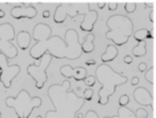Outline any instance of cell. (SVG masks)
Listing matches in <instances>:
<instances>
[{"label":"cell","mask_w":156,"mask_h":118,"mask_svg":"<svg viewBox=\"0 0 156 118\" xmlns=\"http://www.w3.org/2000/svg\"><path fill=\"white\" fill-rule=\"evenodd\" d=\"M106 5H108L109 11H115V10L118 9V2H112V1H110V2H107Z\"/></svg>","instance_id":"obj_27"},{"label":"cell","mask_w":156,"mask_h":118,"mask_svg":"<svg viewBox=\"0 0 156 118\" xmlns=\"http://www.w3.org/2000/svg\"><path fill=\"white\" fill-rule=\"evenodd\" d=\"M0 118H2V113L1 112H0Z\"/></svg>","instance_id":"obj_39"},{"label":"cell","mask_w":156,"mask_h":118,"mask_svg":"<svg viewBox=\"0 0 156 118\" xmlns=\"http://www.w3.org/2000/svg\"><path fill=\"white\" fill-rule=\"evenodd\" d=\"M52 58L50 56V54L45 53L37 63H32L27 66V72L34 80L35 87L37 89H42L47 82V68L49 67Z\"/></svg>","instance_id":"obj_6"},{"label":"cell","mask_w":156,"mask_h":118,"mask_svg":"<svg viewBox=\"0 0 156 118\" xmlns=\"http://www.w3.org/2000/svg\"><path fill=\"white\" fill-rule=\"evenodd\" d=\"M89 10V3H61L56 8L54 22L56 24H63L66 17L74 19L77 15L83 16V14L87 13Z\"/></svg>","instance_id":"obj_7"},{"label":"cell","mask_w":156,"mask_h":118,"mask_svg":"<svg viewBox=\"0 0 156 118\" xmlns=\"http://www.w3.org/2000/svg\"><path fill=\"white\" fill-rule=\"evenodd\" d=\"M137 9V3L136 2H126L124 5V10L126 11V13L132 14L136 11Z\"/></svg>","instance_id":"obj_23"},{"label":"cell","mask_w":156,"mask_h":118,"mask_svg":"<svg viewBox=\"0 0 156 118\" xmlns=\"http://www.w3.org/2000/svg\"><path fill=\"white\" fill-rule=\"evenodd\" d=\"M149 32H150V30H147V29H139V30H137V31H134L133 36H134V39H136L138 43H141V42L145 41V39L149 37Z\"/></svg>","instance_id":"obj_19"},{"label":"cell","mask_w":156,"mask_h":118,"mask_svg":"<svg viewBox=\"0 0 156 118\" xmlns=\"http://www.w3.org/2000/svg\"><path fill=\"white\" fill-rule=\"evenodd\" d=\"M147 41H143L141 43H138L136 46H134L132 49V54L135 58H142L147 54Z\"/></svg>","instance_id":"obj_18"},{"label":"cell","mask_w":156,"mask_h":118,"mask_svg":"<svg viewBox=\"0 0 156 118\" xmlns=\"http://www.w3.org/2000/svg\"><path fill=\"white\" fill-rule=\"evenodd\" d=\"M76 118H83V114L80 113V112H78V113L76 114Z\"/></svg>","instance_id":"obj_36"},{"label":"cell","mask_w":156,"mask_h":118,"mask_svg":"<svg viewBox=\"0 0 156 118\" xmlns=\"http://www.w3.org/2000/svg\"><path fill=\"white\" fill-rule=\"evenodd\" d=\"M83 82H85V84L88 86V87H92V86L95 85L96 80H95V77H94V76H87V77L83 79Z\"/></svg>","instance_id":"obj_24"},{"label":"cell","mask_w":156,"mask_h":118,"mask_svg":"<svg viewBox=\"0 0 156 118\" xmlns=\"http://www.w3.org/2000/svg\"><path fill=\"white\" fill-rule=\"evenodd\" d=\"M86 65L87 66H95L96 65V62H95V60H88L87 62H86Z\"/></svg>","instance_id":"obj_32"},{"label":"cell","mask_w":156,"mask_h":118,"mask_svg":"<svg viewBox=\"0 0 156 118\" xmlns=\"http://www.w3.org/2000/svg\"><path fill=\"white\" fill-rule=\"evenodd\" d=\"M47 96L55 110L47 111L45 118H76V114L83 109L86 101L71 89V82L64 80L61 84H52L48 87Z\"/></svg>","instance_id":"obj_2"},{"label":"cell","mask_w":156,"mask_h":118,"mask_svg":"<svg viewBox=\"0 0 156 118\" xmlns=\"http://www.w3.org/2000/svg\"><path fill=\"white\" fill-rule=\"evenodd\" d=\"M10 14L15 19H23V18L33 19L37 15V11L32 5L27 7L26 3H20V5H16V7L12 8Z\"/></svg>","instance_id":"obj_10"},{"label":"cell","mask_w":156,"mask_h":118,"mask_svg":"<svg viewBox=\"0 0 156 118\" xmlns=\"http://www.w3.org/2000/svg\"><path fill=\"white\" fill-rule=\"evenodd\" d=\"M154 1H152V2H143V5H145L144 8H151V9H154Z\"/></svg>","instance_id":"obj_33"},{"label":"cell","mask_w":156,"mask_h":118,"mask_svg":"<svg viewBox=\"0 0 156 118\" xmlns=\"http://www.w3.org/2000/svg\"><path fill=\"white\" fill-rule=\"evenodd\" d=\"M42 16H43V18H48L50 16V12L46 10V11L43 12V15H42Z\"/></svg>","instance_id":"obj_35"},{"label":"cell","mask_w":156,"mask_h":118,"mask_svg":"<svg viewBox=\"0 0 156 118\" xmlns=\"http://www.w3.org/2000/svg\"><path fill=\"white\" fill-rule=\"evenodd\" d=\"M154 70H155V68H154V66H151L149 69H147V70L144 71V79L147 81V83H150L151 85H153L154 84Z\"/></svg>","instance_id":"obj_20"},{"label":"cell","mask_w":156,"mask_h":118,"mask_svg":"<svg viewBox=\"0 0 156 118\" xmlns=\"http://www.w3.org/2000/svg\"><path fill=\"white\" fill-rule=\"evenodd\" d=\"M140 82V79H139L138 77H133L132 78V81H130V84H132L133 86H136L137 84Z\"/></svg>","instance_id":"obj_31"},{"label":"cell","mask_w":156,"mask_h":118,"mask_svg":"<svg viewBox=\"0 0 156 118\" xmlns=\"http://www.w3.org/2000/svg\"><path fill=\"white\" fill-rule=\"evenodd\" d=\"M5 105L15 111L17 118H29L33 110L42 105V99L37 96L31 97L29 92L22 89L16 97H8Z\"/></svg>","instance_id":"obj_5"},{"label":"cell","mask_w":156,"mask_h":118,"mask_svg":"<svg viewBox=\"0 0 156 118\" xmlns=\"http://www.w3.org/2000/svg\"><path fill=\"white\" fill-rule=\"evenodd\" d=\"M149 18H150V22H151L152 24L155 22V9H152L151 13H150V15H149Z\"/></svg>","instance_id":"obj_29"},{"label":"cell","mask_w":156,"mask_h":118,"mask_svg":"<svg viewBox=\"0 0 156 118\" xmlns=\"http://www.w3.org/2000/svg\"><path fill=\"white\" fill-rule=\"evenodd\" d=\"M60 73L66 79L73 78L76 82H80L87 77V69L85 67H72L71 65H63L60 68Z\"/></svg>","instance_id":"obj_11"},{"label":"cell","mask_w":156,"mask_h":118,"mask_svg":"<svg viewBox=\"0 0 156 118\" xmlns=\"http://www.w3.org/2000/svg\"><path fill=\"white\" fill-rule=\"evenodd\" d=\"M52 30L47 24L39 22L33 27L32 36L35 44L30 48L29 54L35 61H39L45 53H49L54 59L77 60L83 51L79 43V35L75 29H69L65 32L64 39L59 35H52Z\"/></svg>","instance_id":"obj_1"},{"label":"cell","mask_w":156,"mask_h":118,"mask_svg":"<svg viewBox=\"0 0 156 118\" xmlns=\"http://www.w3.org/2000/svg\"><path fill=\"white\" fill-rule=\"evenodd\" d=\"M108 32L105 37L108 41L113 42L115 46H123L128 42L129 37L134 33V24L129 17L122 14L111 15L106 20Z\"/></svg>","instance_id":"obj_4"},{"label":"cell","mask_w":156,"mask_h":118,"mask_svg":"<svg viewBox=\"0 0 156 118\" xmlns=\"http://www.w3.org/2000/svg\"><path fill=\"white\" fill-rule=\"evenodd\" d=\"M117 115L121 118H147L149 113H147V110L141 109V107L137 109L136 112H133L129 107L123 106L118 109Z\"/></svg>","instance_id":"obj_14"},{"label":"cell","mask_w":156,"mask_h":118,"mask_svg":"<svg viewBox=\"0 0 156 118\" xmlns=\"http://www.w3.org/2000/svg\"><path fill=\"white\" fill-rule=\"evenodd\" d=\"M118 54H119V50L115 45H107L105 52L101 56V60L103 64H107L109 62H112L118 56Z\"/></svg>","instance_id":"obj_17"},{"label":"cell","mask_w":156,"mask_h":118,"mask_svg":"<svg viewBox=\"0 0 156 118\" xmlns=\"http://www.w3.org/2000/svg\"><path fill=\"white\" fill-rule=\"evenodd\" d=\"M5 16V11H2V10H0V18H3Z\"/></svg>","instance_id":"obj_37"},{"label":"cell","mask_w":156,"mask_h":118,"mask_svg":"<svg viewBox=\"0 0 156 118\" xmlns=\"http://www.w3.org/2000/svg\"><path fill=\"white\" fill-rule=\"evenodd\" d=\"M94 39H95V34L94 33H88L83 37V42L80 44V48L83 53H91L94 51Z\"/></svg>","instance_id":"obj_16"},{"label":"cell","mask_w":156,"mask_h":118,"mask_svg":"<svg viewBox=\"0 0 156 118\" xmlns=\"http://www.w3.org/2000/svg\"><path fill=\"white\" fill-rule=\"evenodd\" d=\"M95 80L102 85L98 95V103L101 105H106L109 102V98L115 95V88L127 83V77L122 72H117L109 65L101 64L95 69Z\"/></svg>","instance_id":"obj_3"},{"label":"cell","mask_w":156,"mask_h":118,"mask_svg":"<svg viewBox=\"0 0 156 118\" xmlns=\"http://www.w3.org/2000/svg\"><path fill=\"white\" fill-rule=\"evenodd\" d=\"M147 69V65L145 64V63H139V65H138V70H139V72H144L145 70Z\"/></svg>","instance_id":"obj_28"},{"label":"cell","mask_w":156,"mask_h":118,"mask_svg":"<svg viewBox=\"0 0 156 118\" xmlns=\"http://www.w3.org/2000/svg\"><path fill=\"white\" fill-rule=\"evenodd\" d=\"M15 29L10 22H5L0 25V42L9 51H11L14 56H17L18 49L12 43V41L15 39Z\"/></svg>","instance_id":"obj_9"},{"label":"cell","mask_w":156,"mask_h":118,"mask_svg":"<svg viewBox=\"0 0 156 118\" xmlns=\"http://www.w3.org/2000/svg\"><path fill=\"white\" fill-rule=\"evenodd\" d=\"M107 2H105V1H98V9H104L105 5H106Z\"/></svg>","instance_id":"obj_34"},{"label":"cell","mask_w":156,"mask_h":118,"mask_svg":"<svg viewBox=\"0 0 156 118\" xmlns=\"http://www.w3.org/2000/svg\"><path fill=\"white\" fill-rule=\"evenodd\" d=\"M83 117L85 118H100L98 117V114L96 113L95 111H93V110L88 111ZM104 118H121V117H119L118 115H115V116H106V117H104Z\"/></svg>","instance_id":"obj_22"},{"label":"cell","mask_w":156,"mask_h":118,"mask_svg":"<svg viewBox=\"0 0 156 118\" xmlns=\"http://www.w3.org/2000/svg\"><path fill=\"white\" fill-rule=\"evenodd\" d=\"M20 66L18 64H9V60L3 54L0 53V82L5 89L12 86L13 80L20 75Z\"/></svg>","instance_id":"obj_8"},{"label":"cell","mask_w":156,"mask_h":118,"mask_svg":"<svg viewBox=\"0 0 156 118\" xmlns=\"http://www.w3.org/2000/svg\"><path fill=\"white\" fill-rule=\"evenodd\" d=\"M35 118H43V116H41V115H39V116H37Z\"/></svg>","instance_id":"obj_38"},{"label":"cell","mask_w":156,"mask_h":118,"mask_svg":"<svg viewBox=\"0 0 156 118\" xmlns=\"http://www.w3.org/2000/svg\"><path fill=\"white\" fill-rule=\"evenodd\" d=\"M123 62L125 63V64H127V65H130L133 63V58L130 56H124V59H123Z\"/></svg>","instance_id":"obj_30"},{"label":"cell","mask_w":156,"mask_h":118,"mask_svg":"<svg viewBox=\"0 0 156 118\" xmlns=\"http://www.w3.org/2000/svg\"><path fill=\"white\" fill-rule=\"evenodd\" d=\"M16 43L20 50H27L31 43V34L28 31H20L15 35Z\"/></svg>","instance_id":"obj_15"},{"label":"cell","mask_w":156,"mask_h":118,"mask_svg":"<svg viewBox=\"0 0 156 118\" xmlns=\"http://www.w3.org/2000/svg\"><path fill=\"white\" fill-rule=\"evenodd\" d=\"M128 103H129V97H128V95H122V96L119 98V105H120V107L126 106Z\"/></svg>","instance_id":"obj_25"},{"label":"cell","mask_w":156,"mask_h":118,"mask_svg":"<svg viewBox=\"0 0 156 118\" xmlns=\"http://www.w3.org/2000/svg\"><path fill=\"white\" fill-rule=\"evenodd\" d=\"M134 99L138 104L142 106H150L152 111H154V98L150 90L145 87H137L134 90Z\"/></svg>","instance_id":"obj_12"},{"label":"cell","mask_w":156,"mask_h":118,"mask_svg":"<svg viewBox=\"0 0 156 118\" xmlns=\"http://www.w3.org/2000/svg\"><path fill=\"white\" fill-rule=\"evenodd\" d=\"M0 53L3 54V56H5V58L8 59V60H12V59H15L16 56H14L13 53H12L11 51H9V50L7 49V48L3 46V44L0 42Z\"/></svg>","instance_id":"obj_21"},{"label":"cell","mask_w":156,"mask_h":118,"mask_svg":"<svg viewBox=\"0 0 156 118\" xmlns=\"http://www.w3.org/2000/svg\"><path fill=\"white\" fill-rule=\"evenodd\" d=\"M93 95H94V92L91 89V88H87V89H85V92H83V99H85V101H91L92 98H93Z\"/></svg>","instance_id":"obj_26"},{"label":"cell","mask_w":156,"mask_h":118,"mask_svg":"<svg viewBox=\"0 0 156 118\" xmlns=\"http://www.w3.org/2000/svg\"><path fill=\"white\" fill-rule=\"evenodd\" d=\"M98 19V13L95 10L90 9L87 13L83 14V19L80 24V30L83 31V32L92 33Z\"/></svg>","instance_id":"obj_13"}]
</instances>
